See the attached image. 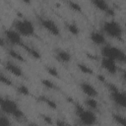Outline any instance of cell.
<instances>
[{
    "mask_svg": "<svg viewBox=\"0 0 126 126\" xmlns=\"http://www.w3.org/2000/svg\"><path fill=\"white\" fill-rule=\"evenodd\" d=\"M0 81H1V83H2V84L6 85V86H8V87H10V86H12V85H13L12 81H11L8 77H6L3 73H1V75H0Z\"/></svg>",
    "mask_w": 126,
    "mask_h": 126,
    "instance_id": "25",
    "label": "cell"
},
{
    "mask_svg": "<svg viewBox=\"0 0 126 126\" xmlns=\"http://www.w3.org/2000/svg\"><path fill=\"white\" fill-rule=\"evenodd\" d=\"M5 39L7 40V42L13 44V45H16V46H24L25 42L23 40V36L14 29H9V30H6L5 32Z\"/></svg>",
    "mask_w": 126,
    "mask_h": 126,
    "instance_id": "7",
    "label": "cell"
},
{
    "mask_svg": "<svg viewBox=\"0 0 126 126\" xmlns=\"http://www.w3.org/2000/svg\"><path fill=\"white\" fill-rule=\"evenodd\" d=\"M41 84H42L45 88H47V89H50V90H58L57 86H56L52 81H50L49 79H42V80H41Z\"/></svg>",
    "mask_w": 126,
    "mask_h": 126,
    "instance_id": "21",
    "label": "cell"
},
{
    "mask_svg": "<svg viewBox=\"0 0 126 126\" xmlns=\"http://www.w3.org/2000/svg\"><path fill=\"white\" fill-rule=\"evenodd\" d=\"M75 111H76V115L82 125L93 126L96 123V116L94 114V111H93L89 108H86L80 104H76Z\"/></svg>",
    "mask_w": 126,
    "mask_h": 126,
    "instance_id": "2",
    "label": "cell"
},
{
    "mask_svg": "<svg viewBox=\"0 0 126 126\" xmlns=\"http://www.w3.org/2000/svg\"><path fill=\"white\" fill-rule=\"evenodd\" d=\"M92 3H93V5L95 6L98 10H100V11H102V12H104V13H106V12L111 8V6H109V4H108L106 1H104V0H94Z\"/></svg>",
    "mask_w": 126,
    "mask_h": 126,
    "instance_id": "14",
    "label": "cell"
},
{
    "mask_svg": "<svg viewBox=\"0 0 126 126\" xmlns=\"http://www.w3.org/2000/svg\"><path fill=\"white\" fill-rule=\"evenodd\" d=\"M40 25L51 34L53 35H59L60 34V29L58 25L51 19L49 18H40L39 20Z\"/></svg>",
    "mask_w": 126,
    "mask_h": 126,
    "instance_id": "8",
    "label": "cell"
},
{
    "mask_svg": "<svg viewBox=\"0 0 126 126\" xmlns=\"http://www.w3.org/2000/svg\"><path fill=\"white\" fill-rule=\"evenodd\" d=\"M46 71H47V73L50 75V76H52V77H55V78H58L59 77V74H58V71H57V69L55 68V67H46Z\"/></svg>",
    "mask_w": 126,
    "mask_h": 126,
    "instance_id": "26",
    "label": "cell"
},
{
    "mask_svg": "<svg viewBox=\"0 0 126 126\" xmlns=\"http://www.w3.org/2000/svg\"><path fill=\"white\" fill-rule=\"evenodd\" d=\"M5 68L12 75H14L16 77H23V71H22V69L19 65L15 64L11 61H7L5 63Z\"/></svg>",
    "mask_w": 126,
    "mask_h": 126,
    "instance_id": "12",
    "label": "cell"
},
{
    "mask_svg": "<svg viewBox=\"0 0 126 126\" xmlns=\"http://www.w3.org/2000/svg\"><path fill=\"white\" fill-rule=\"evenodd\" d=\"M55 125H56V126H68L62 119H57V120L55 121Z\"/></svg>",
    "mask_w": 126,
    "mask_h": 126,
    "instance_id": "29",
    "label": "cell"
},
{
    "mask_svg": "<svg viewBox=\"0 0 126 126\" xmlns=\"http://www.w3.org/2000/svg\"><path fill=\"white\" fill-rule=\"evenodd\" d=\"M23 48L29 53V55H31V56L33 57L34 59H40V57H41L40 52H39L36 48H34V47H32V46H30V45H27L26 43L24 44Z\"/></svg>",
    "mask_w": 126,
    "mask_h": 126,
    "instance_id": "15",
    "label": "cell"
},
{
    "mask_svg": "<svg viewBox=\"0 0 126 126\" xmlns=\"http://www.w3.org/2000/svg\"><path fill=\"white\" fill-rule=\"evenodd\" d=\"M85 104L87 105V107L93 111H96L98 109V102L95 98L94 97H88L87 99H85Z\"/></svg>",
    "mask_w": 126,
    "mask_h": 126,
    "instance_id": "16",
    "label": "cell"
},
{
    "mask_svg": "<svg viewBox=\"0 0 126 126\" xmlns=\"http://www.w3.org/2000/svg\"><path fill=\"white\" fill-rule=\"evenodd\" d=\"M78 68L84 74H88V75H93L94 74L93 69L90 66H88L87 64H85V63H79L78 64Z\"/></svg>",
    "mask_w": 126,
    "mask_h": 126,
    "instance_id": "19",
    "label": "cell"
},
{
    "mask_svg": "<svg viewBox=\"0 0 126 126\" xmlns=\"http://www.w3.org/2000/svg\"><path fill=\"white\" fill-rule=\"evenodd\" d=\"M68 5H69V7H70L72 10H74V11L80 12V11L82 10V8H81V5H80L79 3H77V2L71 1V2H68Z\"/></svg>",
    "mask_w": 126,
    "mask_h": 126,
    "instance_id": "27",
    "label": "cell"
},
{
    "mask_svg": "<svg viewBox=\"0 0 126 126\" xmlns=\"http://www.w3.org/2000/svg\"><path fill=\"white\" fill-rule=\"evenodd\" d=\"M55 56L57 60L62 63H69L72 59L71 54L67 50H64V49H57L55 52Z\"/></svg>",
    "mask_w": 126,
    "mask_h": 126,
    "instance_id": "13",
    "label": "cell"
},
{
    "mask_svg": "<svg viewBox=\"0 0 126 126\" xmlns=\"http://www.w3.org/2000/svg\"><path fill=\"white\" fill-rule=\"evenodd\" d=\"M0 107L4 114L11 115L17 120H22L25 118V114L20 109L18 103L9 97H1Z\"/></svg>",
    "mask_w": 126,
    "mask_h": 126,
    "instance_id": "1",
    "label": "cell"
},
{
    "mask_svg": "<svg viewBox=\"0 0 126 126\" xmlns=\"http://www.w3.org/2000/svg\"><path fill=\"white\" fill-rule=\"evenodd\" d=\"M108 87L110 91V97L113 102L120 107L126 108V93L119 91L118 88L113 84H109Z\"/></svg>",
    "mask_w": 126,
    "mask_h": 126,
    "instance_id": "6",
    "label": "cell"
},
{
    "mask_svg": "<svg viewBox=\"0 0 126 126\" xmlns=\"http://www.w3.org/2000/svg\"><path fill=\"white\" fill-rule=\"evenodd\" d=\"M101 67L111 75L116 74L117 71H118V67H117L116 62L114 60L106 58V57H102V59H101Z\"/></svg>",
    "mask_w": 126,
    "mask_h": 126,
    "instance_id": "9",
    "label": "cell"
},
{
    "mask_svg": "<svg viewBox=\"0 0 126 126\" xmlns=\"http://www.w3.org/2000/svg\"><path fill=\"white\" fill-rule=\"evenodd\" d=\"M40 117H41V118H42V120H43L45 123H47L48 125H52V124H53V120H52V118H51L49 115L41 114V115H40Z\"/></svg>",
    "mask_w": 126,
    "mask_h": 126,
    "instance_id": "28",
    "label": "cell"
},
{
    "mask_svg": "<svg viewBox=\"0 0 126 126\" xmlns=\"http://www.w3.org/2000/svg\"><path fill=\"white\" fill-rule=\"evenodd\" d=\"M122 78L126 82V70H123V72H122Z\"/></svg>",
    "mask_w": 126,
    "mask_h": 126,
    "instance_id": "30",
    "label": "cell"
},
{
    "mask_svg": "<svg viewBox=\"0 0 126 126\" xmlns=\"http://www.w3.org/2000/svg\"><path fill=\"white\" fill-rule=\"evenodd\" d=\"M80 88H81L82 92H83L87 96H89V97H94V98H95V97L98 95L97 90H96L92 84H90V83H88V82H82V83L80 84Z\"/></svg>",
    "mask_w": 126,
    "mask_h": 126,
    "instance_id": "10",
    "label": "cell"
},
{
    "mask_svg": "<svg viewBox=\"0 0 126 126\" xmlns=\"http://www.w3.org/2000/svg\"><path fill=\"white\" fill-rule=\"evenodd\" d=\"M101 32L107 34L108 36L119 39V40H121L123 36V30L121 25L114 20L104 21L101 24Z\"/></svg>",
    "mask_w": 126,
    "mask_h": 126,
    "instance_id": "3",
    "label": "cell"
},
{
    "mask_svg": "<svg viewBox=\"0 0 126 126\" xmlns=\"http://www.w3.org/2000/svg\"><path fill=\"white\" fill-rule=\"evenodd\" d=\"M17 92H18L20 94H22V95H29V94H30V90H29V88H28L27 86H25V85H20V86H18V87H17Z\"/></svg>",
    "mask_w": 126,
    "mask_h": 126,
    "instance_id": "23",
    "label": "cell"
},
{
    "mask_svg": "<svg viewBox=\"0 0 126 126\" xmlns=\"http://www.w3.org/2000/svg\"><path fill=\"white\" fill-rule=\"evenodd\" d=\"M29 126H38L36 123H33V122H32V123H30L29 124Z\"/></svg>",
    "mask_w": 126,
    "mask_h": 126,
    "instance_id": "31",
    "label": "cell"
},
{
    "mask_svg": "<svg viewBox=\"0 0 126 126\" xmlns=\"http://www.w3.org/2000/svg\"><path fill=\"white\" fill-rule=\"evenodd\" d=\"M39 99H40L42 102H45L50 108H52V109H56L57 104H56V102H55L54 100H52V99H50V98H48V97H46V96H40Z\"/></svg>",
    "mask_w": 126,
    "mask_h": 126,
    "instance_id": "22",
    "label": "cell"
},
{
    "mask_svg": "<svg viewBox=\"0 0 126 126\" xmlns=\"http://www.w3.org/2000/svg\"><path fill=\"white\" fill-rule=\"evenodd\" d=\"M13 28L22 36H32L34 34V26L28 19L15 20L13 22Z\"/></svg>",
    "mask_w": 126,
    "mask_h": 126,
    "instance_id": "4",
    "label": "cell"
},
{
    "mask_svg": "<svg viewBox=\"0 0 126 126\" xmlns=\"http://www.w3.org/2000/svg\"><path fill=\"white\" fill-rule=\"evenodd\" d=\"M66 28H67L68 32H69L70 33L74 34V35H77V34H79V32H80V28H79L78 25L75 24V23H67V24H66Z\"/></svg>",
    "mask_w": 126,
    "mask_h": 126,
    "instance_id": "18",
    "label": "cell"
},
{
    "mask_svg": "<svg viewBox=\"0 0 126 126\" xmlns=\"http://www.w3.org/2000/svg\"><path fill=\"white\" fill-rule=\"evenodd\" d=\"M8 54L13 58L15 59L16 61H19V62H24L25 61V58L23 57V55H21V53H19L16 49L14 48H10L8 49Z\"/></svg>",
    "mask_w": 126,
    "mask_h": 126,
    "instance_id": "17",
    "label": "cell"
},
{
    "mask_svg": "<svg viewBox=\"0 0 126 126\" xmlns=\"http://www.w3.org/2000/svg\"><path fill=\"white\" fill-rule=\"evenodd\" d=\"M101 55L102 57H106L109 59L119 62H125L126 63V54L123 50L116 46L112 45H104L101 48Z\"/></svg>",
    "mask_w": 126,
    "mask_h": 126,
    "instance_id": "5",
    "label": "cell"
},
{
    "mask_svg": "<svg viewBox=\"0 0 126 126\" xmlns=\"http://www.w3.org/2000/svg\"><path fill=\"white\" fill-rule=\"evenodd\" d=\"M90 38L96 45H105V36L101 31H93L90 34Z\"/></svg>",
    "mask_w": 126,
    "mask_h": 126,
    "instance_id": "11",
    "label": "cell"
},
{
    "mask_svg": "<svg viewBox=\"0 0 126 126\" xmlns=\"http://www.w3.org/2000/svg\"><path fill=\"white\" fill-rule=\"evenodd\" d=\"M112 118L120 126H126V117L125 116H123L121 114H118V113H115V114L112 115Z\"/></svg>",
    "mask_w": 126,
    "mask_h": 126,
    "instance_id": "20",
    "label": "cell"
},
{
    "mask_svg": "<svg viewBox=\"0 0 126 126\" xmlns=\"http://www.w3.org/2000/svg\"><path fill=\"white\" fill-rule=\"evenodd\" d=\"M0 126H11V122L8 118V116L2 114L0 116Z\"/></svg>",
    "mask_w": 126,
    "mask_h": 126,
    "instance_id": "24",
    "label": "cell"
}]
</instances>
